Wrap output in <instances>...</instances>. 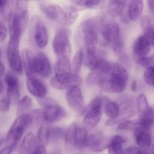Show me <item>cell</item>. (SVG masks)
<instances>
[{"instance_id":"cell-15","label":"cell","mask_w":154,"mask_h":154,"mask_svg":"<svg viewBox=\"0 0 154 154\" xmlns=\"http://www.w3.org/2000/svg\"><path fill=\"white\" fill-rule=\"evenodd\" d=\"M5 82L7 86V97L9 99L11 103L15 104L16 102H18L20 93L19 80L17 77L12 72H7L5 76Z\"/></svg>"},{"instance_id":"cell-21","label":"cell","mask_w":154,"mask_h":154,"mask_svg":"<svg viewBox=\"0 0 154 154\" xmlns=\"http://www.w3.org/2000/svg\"><path fill=\"white\" fill-rule=\"evenodd\" d=\"M110 21H108L104 17L99 16L97 33L98 43L102 47H105L110 44Z\"/></svg>"},{"instance_id":"cell-13","label":"cell","mask_w":154,"mask_h":154,"mask_svg":"<svg viewBox=\"0 0 154 154\" xmlns=\"http://www.w3.org/2000/svg\"><path fill=\"white\" fill-rule=\"evenodd\" d=\"M14 14L20 27L21 33L26 29L29 23L28 4L25 1H16L14 2Z\"/></svg>"},{"instance_id":"cell-27","label":"cell","mask_w":154,"mask_h":154,"mask_svg":"<svg viewBox=\"0 0 154 154\" xmlns=\"http://www.w3.org/2000/svg\"><path fill=\"white\" fill-rule=\"evenodd\" d=\"M144 10V2L140 0H135L129 2L127 8V14L129 20L137 21L141 19Z\"/></svg>"},{"instance_id":"cell-52","label":"cell","mask_w":154,"mask_h":154,"mask_svg":"<svg viewBox=\"0 0 154 154\" xmlns=\"http://www.w3.org/2000/svg\"><path fill=\"white\" fill-rule=\"evenodd\" d=\"M136 89H137V82L136 81H133L132 82V84H131V90H132V91L135 92L136 91Z\"/></svg>"},{"instance_id":"cell-8","label":"cell","mask_w":154,"mask_h":154,"mask_svg":"<svg viewBox=\"0 0 154 154\" xmlns=\"http://www.w3.org/2000/svg\"><path fill=\"white\" fill-rule=\"evenodd\" d=\"M29 34L38 48H44L48 45L49 40L48 29L42 18L38 15H34L31 18Z\"/></svg>"},{"instance_id":"cell-26","label":"cell","mask_w":154,"mask_h":154,"mask_svg":"<svg viewBox=\"0 0 154 154\" xmlns=\"http://www.w3.org/2000/svg\"><path fill=\"white\" fill-rule=\"evenodd\" d=\"M103 60V57L101 55V53L99 51L95 52H87L84 53L83 51V63L90 70H93L96 69L100 62Z\"/></svg>"},{"instance_id":"cell-53","label":"cell","mask_w":154,"mask_h":154,"mask_svg":"<svg viewBox=\"0 0 154 154\" xmlns=\"http://www.w3.org/2000/svg\"><path fill=\"white\" fill-rule=\"evenodd\" d=\"M5 139V135H4V134L0 133V147H1L2 144H3V142H4Z\"/></svg>"},{"instance_id":"cell-19","label":"cell","mask_w":154,"mask_h":154,"mask_svg":"<svg viewBox=\"0 0 154 154\" xmlns=\"http://www.w3.org/2000/svg\"><path fill=\"white\" fill-rule=\"evenodd\" d=\"M26 87L30 94L35 96L38 99H43L46 97L48 88L46 84L39 78L35 76L27 78Z\"/></svg>"},{"instance_id":"cell-43","label":"cell","mask_w":154,"mask_h":154,"mask_svg":"<svg viewBox=\"0 0 154 154\" xmlns=\"http://www.w3.org/2000/svg\"><path fill=\"white\" fill-rule=\"evenodd\" d=\"M124 154H150V150H144L138 147H129L124 149Z\"/></svg>"},{"instance_id":"cell-25","label":"cell","mask_w":154,"mask_h":154,"mask_svg":"<svg viewBox=\"0 0 154 154\" xmlns=\"http://www.w3.org/2000/svg\"><path fill=\"white\" fill-rule=\"evenodd\" d=\"M128 138L121 135H114L110 140L108 147V154H124L123 146L126 144Z\"/></svg>"},{"instance_id":"cell-51","label":"cell","mask_w":154,"mask_h":154,"mask_svg":"<svg viewBox=\"0 0 154 154\" xmlns=\"http://www.w3.org/2000/svg\"><path fill=\"white\" fill-rule=\"evenodd\" d=\"M5 70V66L3 65V63L0 61V78H1V76H2V75H4Z\"/></svg>"},{"instance_id":"cell-3","label":"cell","mask_w":154,"mask_h":154,"mask_svg":"<svg viewBox=\"0 0 154 154\" xmlns=\"http://www.w3.org/2000/svg\"><path fill=\"white\" fill-rule=\"evenodd\" d=\"M98 23L99 17H95L85 20L80 25V34L82 36L87 52H95L98 50Z\"/></svg>"},{"instance_id":"cell-49","label":"cell","mask_w":154,"mask_h":154,"mask_svg":"<svg viewBox=\"0 0 154 154\" xmlns=\"http://www.w3.org/2000/svg\"><path fill=\"white\" fill-rule=\"evenodd\" d=\"M12 151H13V150L11 147L6 146L0 150V154H11Z\"/></svg>"},{"instance_id":"cell-22","label":"cell","mask_w":154,"mask_h":154,"mask_svg":"<svg viewBox=\"0 0 154 154\" xmlns=\"http://www.w3.org/2000/svg\"><path fill=\"white\" fill-rule=\"evenodd\" d=\"M23 69H24L27 78L35 75V54L29 49H25L21 54Z\"/></svg>"},{"instance_id":"cell-12","label":"cell","mask_w":154,"mask_h":154,"mask_svg":"<svg viewBox=\"0 0 154 154\" xmlns=\"http://www.w3.org/2000/svg\"><path fill=\"white\" fill-rule=\"evenodd\" d=\"M110 140L102 132H99L87 136L84 147L93 152H102L108 149Z\"/></svg>"},{"instance_id":"cell-45","label":"cell","mask_w":154,"mask_h":154,"mask_svg":"<svg viewBox=\"0 0 154 154\" xmlns=\"http://www.w3.org/2000/svg\"><path fill=\"white\" fill-rule=\"evenodd\" d=\"M11 102L7 96L0 99V111L3 113L8 112L10 110Z\"/></svg>"},{"instance_id":"cell-42","label":"cell","mask_w":154,"mask_h":154,"mask_svg":"<svg viewBox=\"0 0 154 154\" xmlns=\"http://www.w3.org/2000/svg\"><path fill=\"white\" fill-rule=\"evenodd\" d=\"M153 72H154V68L153 66L150 68L146 69L145 72L144 73V78L145 82L147 83L148 85L153 87Z\"/></svg>"},{"instance_id":"cell-28","label":"cell","mask_w":154,"mask_h":154,"mask_svg":"<svg viewBox=\"0 0 154 154\" xmlns=\"http://www.w3.org/2000/svg\"><path fill=\"white\" fill-rule=\"evenodd\" d=\"M37 147L36 138L32 132H29L23 138L19 147V154H29Z\"/></svg>"},{"instance_id":"cell-39","label":"cell","mask_w":154,"mask_h":154,"mask_svg":"<svg viewBox=\"0 0 154 154\" xmlns=\"http://www.w3.org/2000/svg\"><path fill=\"white\" fill-rule=\"evenodd\" d=\"M87 136H88V134H87V129L85 128L80 127L79 126L78 131H77L75 146L78 147H84Z\"/></svg>"},{"instance_id":"cell-40","label":"cell","mask_w":154,"mask_h":154,"mask_svg":"<svg viewBox=\"0 0 154 154\" xmlns=\"http://www.w3.org/2000/svg\"><path fill=\"white\" fill-rule=\"evenodd\" d=\"M64 130L62 128L55 127L50 129V141L54 142L58 141L61 138H64Z\"/></svg>"},{"instance_id":"cell-20","label":"cell","mask_w":154,"mask_h":154,"mask_svg":"<svg viewBox=\"0 0 154 154\" xmlns=\"http://www.w3.org/2000/svg\"><path fill=\"white\" fill-rule=\"evenodd\" d=\"M134 131V136L138 147L144 150H150L152 144V135L150 130L138 127Z\"/></svg>"},{"instance_id":"cell-23","label":"cell","mask_w":154,"mask_h":154,"mask_svg":"<svg viewBox=\"0 0 154 154\" xmlns=\"http://www.w3.org/2000/svg\"><path fill=\"white\" fill-rule=\"evenodd\" d=\"M39 8L49 19L60 23L63 14V8L61 6L56 4L41 3Z\"/></svg>"},{"instance_id":"cell-29","label":"cell","mask_w":154,"mask_h":154,"mask_svg":"<svg viewBox=\"0 0 154 154\" xmlns=\"http://www.w3.org/2000/svg\"><path fill=\"white\" fill-rule=\"evenodd\" d=\"M71 5L75 6L80 11L84 9L102 8L105 5V2L102 0H75L71 2Z\"/></svg>"},{"instance_id":"cell-31","label":"cell","mask_w":154,"mask_h":154,"mask_svg":"<svg viewBox=\"0 0 154 154\" xmlns=\"http://www.w3.org/2000/svg\"><path fill=\"white\" fill-rule=\"evenodd\" d=\"M128 2L120 1V0H113L110 1L108 4V14L112 17H117L123 14L127 7Z\"/></svg>"},{"instance_id":"cell-54","label":"cell","mask_w":154,"mask_h":154,"mask_svg":"<svg viewBox=\"0 0 154 154\" xmlns=\"http://www.w3.org/2000/svg\"><path fill=\"white\" fill-rule=\"evenodd\" d=\"M3 91V83L2 81L1 78H0V95H1V93H2Z\"/></svg>"},{"instance_id":"cell-44","label":"cell","mask_w":154,"mask_h":154,"mask_svg":"<svg viewBox=\"0 0 154 154\" xmlns=\"http://www.w3.org/2000/svg\"><path fill=\"white\" fill-rule=\"evenodd\" d=\"M9 2H10L8 1H5V0H0V16H2L5 14L6 11H10L11 10L12 7V4L14 5V2H11L10 4V6H8Z\"/></svg>"},{"instance_id":"cell-50","label":"cell","mask_w":154,"mask_h":154,"mask_svg":"<svg viewBox=\"0 0 154 154\" xmlns=\"http://www.w3.org/2000/svg\"><path fill=\"white\" fill-rule=\"evenodd\" d=\"M147 5H148V7L150 8V11L152 13H153L154 11V1L151 0V1H147Z\"/></svg>"},{"instance_id":"cell-5","label":"cell","mask_w":154,"mask_h":154,"mask_svg":"<svg viewBox=\"0 0 154 154\" xmlns=\"http://www.w3.org/2000/svg\"><path fill=\"white\" fill-rule=\"evenodd\" d=\"M135 101L136 99L132 95L125 94L120 96L117 102L120 108L118 117L113 120H108L106 122L107 126H113V125L117 124L118 123H120L133 117L137 112Z\"/></svg>"},{"instance_id":"cell-32","label":"cell","mask_w":154,"mask_h":154,"mask_svg":"<svg viewBox=\"0 0 154 154\" xmlns=\"http://www.w3.org/2000/svg\"><path fill=\"white\" fill-rule=\"evenodd\" d=\"M55 75H66V74L72 73L71 69V63L69 57H58L57 63L55 64Z\"/></svg>"},{"instance_id":"cell-1","label":"cell","mask_w":154,"mask_h":154,"mask_svg":"<svg viewBox=\"0 0 154 154\" xmlns=\"http://www.w3.org/2000/svg\"><path fill=\"white\" fill-rule=\"evenodd\" d=\"M129 75L124 66L118 63H111L108 72L99 81L101 90L109 93H122L126 88Z\"/></svg>"},{"instance_id":"cell-14","label":"cell","mask_w":154,"mask_h":154,"mask_svg":"<svg viewBox=\"0 0 154 154\" xmlns=\"http://www.w3.org/2000/svg\"><path fill=\"white\" fill-rule=\"evenodd\" d=\"M19 47L9 44L7 48V59L8 65L14 75H20L23 73V66L21 57L19 52Z\"/></svg>"},{"instance_id":"cell-4","label":"cell","mask_w":154,"mask_h":154,"mask_svg":"<svg viewBox=\"0 0 154 154\" xmlns=\"http://www.w3.org/2000/svg\"><path fill=\"white\" fill-rule=\"evenodd\" d=\"M108 100L102 96H97L90 102L88 106L86 107L83 127L87 130L96 126L102 118V107Z\"/></svg>"},{"instance_id":"cell-9","label":"cell","mask_w":154,"mask_h":154,"mask_svg":"<svg viewBox=\"0 0 154 154\" xmlns=\"http://www.w3.org/2000/svg\"><path fill=\"white\" fill-rule=\"evenodd\" d=\"M38 103L44 107L43 119L48 123H57L65 118L66 111L59 104L51 99H38Z\"/></svg>"},{"instance_id":"cell-7","label":"cell","mask_w":154,"mask_h":154,"mask_svg":"<svg viewBox=\"0 0 154 154\" xmlns=\"http://www.w3.org/2000/svg\"><path fill=\"white\" fill-rule=\"evenodd\" d=\"M137 112L139 114V127L151 131L153 124V111L150 106L147 97L144 93H140L136 101Z\"/></svg>"},{"instance_id":"cell-35","label":"cell","mask_w":154,"mask_h":154,"mask_svg":"<svg viewBox=\"0 0 154 154\" xmlns=\"http://www.w3.org/2000/svg\"><path fill=\"white\" fill-rule=\"evenodd\" d=\"M32 100L28 96H25L18 101L17 107V114L18 116L22 114H27V111L32 108Z\"/></svg>"},{"instance_id":"cell-36","label":"cell","mask_w":154,"mask_h":154,"mask_svg":"<svg viewBox=\"0 0 154 154\" xmlns=\"http://www.w3.org/2000/svg\"><path fill=\"white\" fill-rule=\"evenodd\" d=\"M78 127L79 126L78 123L74 122L72 124H70V126L66 129L64 134V138L68 144H71V145L75 144V139H76L77 131H78Z\"/></svg>"},{"instance_id":"cell-56","label":"cell","mask_w":154,"mask_h":154,"mask_svg":"<svg viewBox=\"0 0 154 154\" xmlns=\"http://www.w3.org/2000/svg\"><path fill=\"white\" fill-rule=\"evenodd\" d=\"M0 57H1V48H0Z\"/></svg>"},{"instance_id":"cell-6","label":"cell","mask_w":154,"mask_h":154,"mask_svg":"<svg viewBox=\"0 0 154 154\" xmlns=\"http://www.w3.org/2000/svg\"><path fill=\"white\" fill-rule=\"evenodd\" d=\"M53 49L58 57H70L72 54V45L69 29L61 27L57 29L53 40Z\"/></svg>"},{"instance_id":"cell-55","label":"cell","mask_w":154,"mask_h":154,"mask_svg":"<svg viewBox=\"0 0 154 154\" xmlns=\"http://www.w3.org/2000/svg\"><path fill=\"white\" fill-rule=\"evenodd\" d=\"M60 153H61V152H60V150H55V151L52 152V153H51L49 154H60Z\"/></svg>"},{"instance_id":"cell-11","label":"cell","mask_w":154,"mask_h":154,"mask_svg":"<svg viewBox=\"0 0 154 154\" xmlns=\"http://www.w3.org/2000/svg\"><path fill=\"white\" fill-rule=\"evenodd\" d=\"M66 97L68 105L73 111L79 114H84L86 105L80 87H75L68 90L66 92Z\"/></svg>"},{"instance_id":"cell-41","label":"cell","mask_w":154,"mask_h":154,"mask_svg":"<svg viewBox=\"0 0 154 154\" xmlns=\"http://www.w3.org/2000/svg\"><path fill=\"white\" fill-rule=\"evenodd\" d=\"M138 64H139L141 67L145 68V69H147V68H150L153 66V56H150V57H143V58L139 59V60H136Z\"/></svg>"},{"instance_id":"cell-37","label":"cell","mask_w":154,"mask_h":154,"mask_svg":"<svg viewBox=\"0 0 154 154\" xmlns=\"http://www.w3.org/2000/svg\"><path fill=\"white\" fill-rule=\"evenodd\" d=\"M83 63V50H78L72 59L71 69L72 73L75 75H78L81 69Z\"/></svg>"},{"instance_id":"cell-34","label":"cell","mask_w":154,"mask_h":154,"mask_svg":"<svg viewBox=\"0 0 154 154\" xmlns=\"http://www.w3.org/2000/svg\"><path fill=\"white\" fill-rule=\"evenodd\" d=\"M105 112L109 120H115L118 117L120 113V108L117 102L114 101L108 100L105 104Z\"/></svg>"},{"instance_id":"cell-10","label":"cell","mask_w":154,"mask_h":154,"mask_svg":"<svg viewBox=\"0 0 154 154\" xmlns=\"http://www.w3.org/2000/svg\"><path fill=\"white\" fill-rule=\"evenodd\" d=\"M83 79L78 75L69 73L66 75H54L50 80V84L57 90H69L72 87H78L82 84Z\"/></svg>"},{"instance_id":"cell-47","label":"cell","mask_w":154,"mask_h":154,"mask_svg":"<svg viewBox=\"0 0 154 154\" xmlns=\"http://www.w3.org/2000/svg\"><path fill=\"white\" fill-rule=\"evenodd\" d=\"M33 120L39 121L41 119H43V110L42 109H36L33 111L31 114H29Z\"/></svg>"},{"instance_id":"cell-38","label":"cell","mask_w":154,"mask_h":154,"mask_svg":"<svg viewBox=\"0 0 154 154\" xmlns=\"http://www.w3.org/2000/svg\"><path fill=\"white\" fill-rule=\"evenodd\" d=\"M140 126L138 120H127L121 122L118 124L117 130L126 131V130H135Z\"/></svg>"},{"instance_id":"cell-16","label":"cell","mask_w":154,"mask_h":154,"mask_svg":"<svg viewBox=\"0 0 154 154\" xmlns=\"http://www.w3.org/2000/svg\"><path fill=\"white\" fill-rule=\"evenodd\" d=\"M110 44L112 46L114 53L117 55L123 54V39L122 37L120 26L115 21H110Z\"/></svg>"},{"instance_id":"cell-24","label":"cell","mask_w":154,"mask_h":154,"mask_svg":"<svg viewBox=\"0 0 154 154\" xmlns=\"http://www.w3.org/2000/svg\"><path fill=\"white\" fill-rule=\"evenodd\" d=\"M78 10L72 5H65L63 8V14L60 18V23L65 26L72 25L76 22L78 17Z\"/></svg>"},{"instance_id":"cell-2","label":"cell","mask_w":154,"mask_h":154,"mask_svg":"<svg viewBox=\"0 0 154 154\" xmlns=\"http://www.w3.org/2000/svg\"><path fill=\"white\" fill-rule=\"evenodd\" d=\"M32 119L29 114H24L17 117L11 124L5 136V143L8 147L14 150L22 138L26 129L32 123Z\"/></svg>"},{"instance_id":"cell-30","label":"cell","mask_w":154,"mask_h":154,"mask_svg":"<svg viewBox=\"0 0 154 154\" xmlns=\"http://www.w3.org/2000/svg\"><path fill=\"white\" fill-rule=\"evenodd\" d=\"M141 26L144 31V35L150 40L152 45L154 42V22L150 15H144L141 17Z\"/></svg>"},{"instance_id":"cell-33","label":"cell","mask_w":154,"mask_h":154,"mask_svg":"<svg viewBox=\"0 0 154 154\" xmlns=\"http://www.w3.org/2000/svg\"><path fill=\"white\" fill-rule=\"evenodd\" d=\"M50 128L48 125L42 124L38 131L36 141L38 145L44 146L46 147L50 141Z\"/></svg>"},{"instance_id":"cell-48","label":"cell","mask_w":154,"mask_h":154,"mask_svg":"<svg viewBox=\"0 0 154 154\" xmlns=\"http://www.w3.org/2000/svg\"><path fill=\"white\" fill-rule=\"evenodd\" d=\"M29 154H46V148L44 146L38 145L31 153Z\"/></svg>"},{"instance_id":"cell-46","label":"cell","mask_w":154,"mask_h":154,"mask_svg":"<svg viewBox=\"0 0 154 154\" xmlns=\"http://www.w3.org/2000/svg\"><path fill=\"white\" fill-rule=\"evenodd\" d=\"M8 35V29L5 24L0 20V42H5Z\"/></svg>"},{"instance_id":"cell-17","label":"cell","mask_w":154,"mask_h":154,"mask_svg":"<svg viewBox=\"0 0 154 154\" xmlns=\"http://www.w3.org/2000/svg\"><path fill=\"white\" fill-rule=\"evenodd\" d=\"M51 73L52 69L48 57L42 52L35 54V74L42 78H48Z\"/></svg>"},{"instance_id":"cell-18","label":"cell","mask_w":154,"mask_h":154,"mask_svg":"<svg viewBox=\"0 0 154 154\" xmlns=\"http://www.w3.org/2000/svg\"><path fill=\"white\" fill-rule=\"evenodd\" d=\"M152 44L144 35H141L135 39L133 44V54L135 60H138L143 57H147V54L150 52Z\"/></svg>"}]
</instances>
